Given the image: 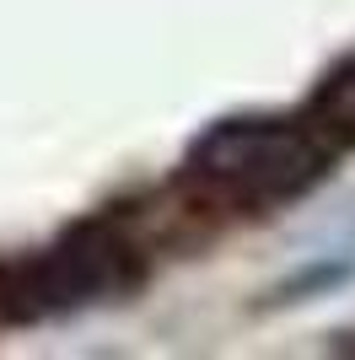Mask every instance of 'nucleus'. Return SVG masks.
I'll return each instance as SVG.
<instances>
[{
  "instance_id": "obj_3",
  "label": "nucleus",
  "mask_w": 355,
  "mask_h": 360,
  "mask_svg": "<svg viewBox=\"0 0 355 360\" xmlns=\"http://www.w3.org/2000/svg\"><path fill=\"white\" fill-rule=\"evenodd\" d=\"M307 119L318 124L334 146L355 140V54H344V60L318 81V91L307 97Z\"/></svg>"
},
{
  "instance_id": "obj_2",
  "label": "nucleus",
  "mask_w": 355,
  "mask_h": 360,
  "mask_svg": "<svg viewBox=\"0 0 355 360\" xmlns=\"http://www.w3.org/2000/svg\"><path fill=\"white\" fill-rule=\"evenodd\" d=\"M140 280H146L140 248L113 221H81L54 248L6 269L0 307L16 323H38V317H59V312H87L97 301H118Z\"/></svg>"
},
{
  "instance_id": "obj_1",
  "label": "nucleus",
  "mask_w": 355,
  "mask_h": 360,
  "mask_svg": "<svg viewBox=\"0 0 355 360\" xmlns=\"http://www.w3.org/2000/svg\"><path fill=\"white\" fill-rule=\"evenodd\" d=\"M340 146L301 113H232L194 135L183 183L226 210H280L334 172Z\"/></svg>"
}]
</instances>
